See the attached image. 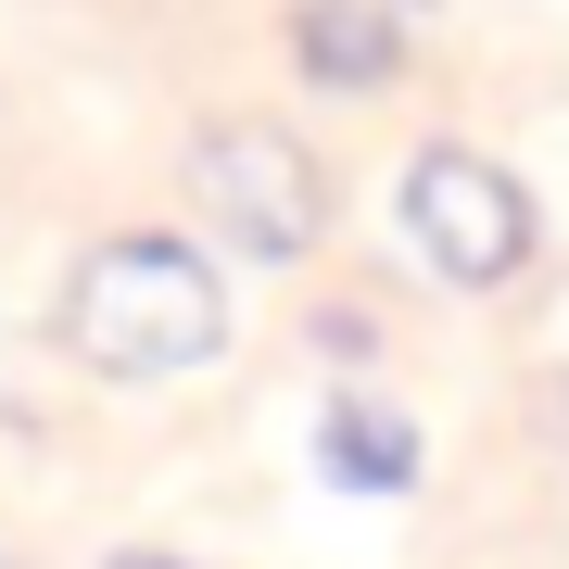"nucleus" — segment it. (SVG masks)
<instances>
[{
	"mask_svg": "<svg viewBox=\"0 0 569 569\" xmlns=\"http://www.w3.org/2000/svg\"><path fill=\"white\" fill-rule=\"evenodd\" d=\"M317 468L342 493H406L418 481V418L380 406V392H329L317 406Z\"/></svg>",
	"mask_w": 569,
	"mask_h": 569,
	"instance_id": "obj_5",
	"label": "nucleus"
},
{
	"mask_svg": "<svg viewBox=\"0 0 569 569\" xmlns=\"http://www.w3.org/2000/svg\"><path fill=\"white\" fill-rule=\"evenodd\" d=\"M190 203H203V228L228 253L291 266V253H317V228H329V178H317V152L291 140V127L216 114L203 140H190Z\"/></svg>",
	"mask_w": 569,
	"mask_h": 569,
	"instance_id": "obj_2",
	"label": "nucleus"
},
{
	"mask_svg": "<svg viewBox=\"0 0 569 569\" xmlns=\"http://www.w3.org/2000/svg\"><path fill=\"white\" fill-rule=\"evenodd\" d=\"M114 569H190V557H152V545H127V557H114Z\"/></svg>",
	"mask_w": 569,
	"mask_h": 569,
	"instance_id": "obj_6",
	"label": "nucleus"
},
{
	"mask_svg": "<svg viewBox=\"0 0 569 569\" xmlns=\"http://www.w3.org/2000/svg\"><path fill=\"white\" fill-rule=\"evenodd\" d=\"M392 216H406L418 266H430V279H456V291H493V279H519V266H531V190L507 178V164L456 152V140H430V152L406 164Z\"/></svg>",
	"mask_w": 569,
	"mask_h": 569,
	"instance_id": "obj_3",
	"label": "nucleus"
},
{
	"mask_svg": "<svg viewBox=\"0 0 569 569\" xmlns=\"http://www.w3.org/2000/svg\"><path fill=\"white\" fill-rule=\"evenodd\" d=\"M291 63L317 89H392L406 77V13L392 0H291Z\"/></svg>",
	"mask_w": 569,
	"mask_h": 569,
	"instance_id": "obj_4",
	"label": "nucleus"
},
{
	"mask_svg": "<svg viewBox=\"0 0 569 569\" xmlns=\"http://www.w3.org/2000/svg\"><path fill=\"white\" fill-rule=\"evenodd\" d=\"M51 329L102 380H178V367L228 355V279L190 241H102V253H77Z\"/></svg>",
	"mask_w": 569,
	"mask_h": 569,
	"instance_id": "obj_1",
	"label": "nucleus"
}]
</instances>
